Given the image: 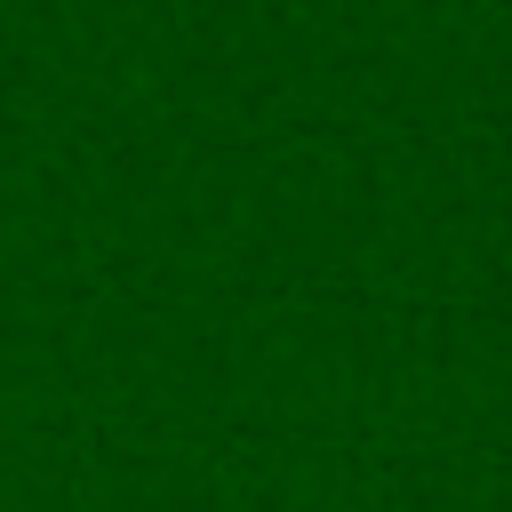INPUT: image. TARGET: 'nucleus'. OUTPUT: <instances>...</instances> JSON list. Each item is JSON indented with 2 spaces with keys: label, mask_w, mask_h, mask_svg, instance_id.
<instances>
[{
  "label": "nucleus",
  "mask_w": 512,
  "mask_h": 512,
  "mask_svg": "<svg viewBox=\"0 0 512 512\" xmlns=\"http://www.w3.org/2000/svg\"><path fill=\"white\" fill-rule=\"evenodd\" d=\"M0 512H16V504H0Z\"/></svg>",
  "instance_id": "obj_1"
}]
</instances>
